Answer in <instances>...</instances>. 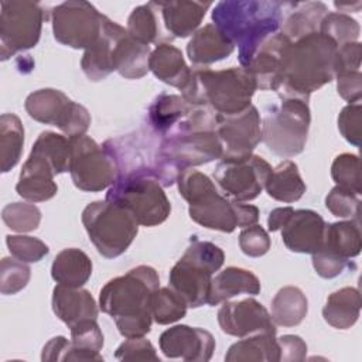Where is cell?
Listing matches in <instances>:
<instances>
[{
  "instance_id": "cell-4",
  "label": "cell",
  "mask_w": 362,
  "mask_h": 362,
  "mask_svg": "<svg viewBox=\"0 0 362 362\" xmlns=\"http://www.w3.org/2000/svg\"><path fill=\"white\" fill-rule=\"evenodd\" d=\"M337 74L338 45L318 31L311 33L287 47L284 79L277 93L308 102L310 95L334 81Z\"/></svg>"
},
{
  "instance_id": "cell-18",
  "label": "cell",
  "mask_w": 362,
  "mask_h": 362,
  "mask_svg": "<svg viewBox=\"0 0 362 362\" xmlns=\"http://www.w3.org/2000/svg\"><path fill=\"white\" fill-rule=\"evenodd\" d=\"M158 345L167 358L188 362H206L215 351V339L209 331L182 324L165 329L158 338Z\"/></svg>"
},
{
  "instance_id": "cell-50",
  "label": "cell",
  "mask_w": 362,
  "mask_h": 362,
  "mask_svg": "<svg viewBox=\"0 0 362 362\" xmlns=\"http://www.w3.org/2000/svg\"><path fill=\"white\" fill-rule=\"evenodd\" d=\"M240 250L250 257H260L270 249V238L267 232L257 223L243 228L239 235Z\"/></svg>"
},
{
  "instance_id": "cell-20",
  "label": "cell",
  "mask_w": 362,
  "mask_h": 362,
  "mask_svg": "<svg viewBox=\"0 0 362 362\" xmlns=\"http://www.w3.org/2000/svg\"><path fill=\"white\" fill-rule=\"evenodd\" d=\"M325 221L313 209H296L281 230L286 247L296 253H315L324 239Z\"/></svg>"
},
{
  "instance_id": "cell-14",
  "label": "cell",
  "mask_w": 362,
  "mask_h": 362,
  "mask_svg": "<svg viewBox=\"0 0 362 362\" xmlns=\"http://www.w3.org/2000/svg\"><path fill=\"white\" fill-rule=\"evenodd\" d=\"M105 17L85 0L64 1L51 11L54 38L62 45L86 49L99 37Z\"/></svg>"
},
{
  "instance_id": "cell-47",
  "label": "cell",
  "mask_w": 362,
  "mask_h": 362,
  "mask_svg": "<svg viewBox=\"0 0 362 362\" xmlns=\"http://www.w3.org/2000/svg\"><path fill=\"white\" fill-rule=\"evenodd\" d=\"M327 209L338 218L359 219V195L351 189L335 185L325 197Z\"/></svg>"
},
{
  "instance_id": "cell-5",
  "label": "cell",
  "mask_w": 362,
  "mask_h": 362,
  "mask_svg": "<svg viewBox=\"0 0 362 362\" xmlns=\"http://www.w3.org/2000/svg\"><path fill=\"white\" fill-rule=\"evenodd\" d=\"M177 184L181 197L188 202L191 219L204 228L230 233L259 221L257 206L222 197L211 178L197 170H184Z\"/></svg>"
},
{
  "instance_id": "cell-36",
  "label": "cell",
  "mask_w": 362,
  "mask_h": 362,
  "mask_svg": "<svg viewBox=\"0 0 362 362\" xmlns=\"http://www.w3.org/2000/svg\"><path fill=\"white\" fill-rule=\"evenodd\" d=\"M71 329V351L68 361H103L99 351L103 348V334L96 320H85Z\"/></svg>"
},
{
  "instance_id": "cell-22",
  "label": "cell",
  "mask_w": 362,
  "mask_h": 362,
  "mask_svg": "<svg viewBox=\"0 0 362 362\" xmlns=\"http://www.w3.org/2000/svg\"><path fill=\"white\" fill-rule=\"evenodd\" d=\"M165 34L173 38H185L194 34L206 10L212 6L209 1H156Z\"/></svg>"
},
{
  "instance_id": "cell-33",
  "label": "cell",
  "mask_w": 362,
  "mask_h": 362,
  "mask_svg": "<svg viewBox=\"0 0 362 362\" xmlns=\"http://www.w3.org/2000/svg\"><path fill=\"white\" fill-rule=\"evenodd\" d=\"M264 188L273 199L288 204L298 201L307 189L297 164L291 160H284L272 170Z\"/></svg>"
},
{
  "instance_id": "cell-48",
  "label": "cell",
  "mask_w": 362,
  "mask_h": 362,
  "mask_svg": "<svg viewBox=\"0 0 362 362\" xmlns=\"http://www.w3.org/2000/svg\"><path fill=\"white\" fill-rule=\"evenodd\" d=\"M115 358L119 361H154L160 362L154 346L144 337L127 338L119 345L115 352Z\"/></svg>"
},
{
  "instance_id": "cell-7",
  "label": "cell",
  "mask_w": 362,
  "mask_h": 362,
  "mask_svg": "<svg viewBox=\"0 0 362 362\" xmlns=\"http://www.w3.org/2000/svg\"><path fill=\"white\" fill-rule=\"evenodd\" d=\"M106 199L127 209L143 226L160 225L171 212V204L161 182L153 167L147 165L120 173L109 188Z\"/></svg>"
},
{
  "instance_id": "cell-38",
  "label": "cell",
  "mask_w": 362,
  "mask_h": 362,
  "mask_svg": "<svg viewBox=\"0 0 362 362\" xmlns=\"http://www.w3.org/2000/svg\"><path fill=\"white\" fill-rule=\"evenodd\" d=\"M24 144V127L14 113L0 117V164L1 173L10 171L20 160Z\"/></svg>"
},
{
  "instance_id": "cell-16",
  "label": "cell",
  "mask_w": 362,
  "mask_h": 362,
  "mask_svg": "<svg viewBox=\"0 0 362 362\" xmlns=\"http://www.w3.org/2000/svg\"><path fill=\"white\" fill-rule=\"evenodd\" d=\"M216 134L222 144V160L252 156L262 141L259 110L250 105L235 115H216Z\"/></svg>"
},
{
  "instance_id": "cell-15",
  "label": "cell",
  "mask_w": 362,
  "mask_h": 362,
  "mask_svg": "<svg viewBox=\"0 0 362 362\" xmlns=\"http://www.w3.org/2000/svg\"><path fill=\"white\" fill-rule=\"evenodd\" d=\"M272 165L259 156L223 158L214 171V178L226 197L245 202L255 199L264 188Z\"/></svg>"
},
{
  "instance_id": "cell-27",
  "label": "cell",
  "mask_w": 362,
  "mask_h": 362,
  "mask_svg": "<svg viewBox=\"0 0 362 362\" xmlns=\"http://www.w3.org/2000/svg\"><path fill=\"white\" fill-rule=\"evenodd\" d=\"M127 30V28H126ZM150 45L136 41L127 31L119 38L115 54L113 65L123 78L139 79L143 78L148 69L150 59Z\"/></svg>"
},
{
  "instance_id": "cell-39",
  "label": "cell",
  "mask_w": 362,
  "mask_h": 362,
  "mask_svg": "<svg viewBox=\"0 0 362 362\" xmlns=\"http://www.w3.org/2000/svg\"><path fill=\"white\" fill-rule=\"evenodd\" d=\"M31 151L42 156L54 167L57 174L65 173L69 168V139L54 132H42Z\"/></svg>"
},
{
  "instance_id": "cell-9",
  "label": "cell",
  "mask_w": 362,
  "mask_h": 362,
  "mask_svg": "<svg viewBox=\"0 0 362 362\" xmlns=\"http://www.w3.org/2000/svg\"><path fill=\"white\" fill-rule=\"evenodd\" d=\"M279 105L267 109L262 120V140L280 157L303 153L311 122L308 102L291 96H280Z\"/></svg>"
},
{
  "instance_id": "cell-24",
  "label": "cell",
  "mask_w": 362,
  "mask_h": 362,
  "mask_svg": "<svg viewBox=\"0 0 362 362\" xmlns=\"http://www.w3.org/2000/svg\"><path fill=\"white\" fill-rule=\"evenodd\" d=\"M233 49V44L214 24L198 28L187 45L188 58L195 66H206L228 58Z\"/></svg>"
},
{
  "instance_id": "cell-40",
  "label": "cell",
  "mask_w": 362,
  "mask_h": 362,
  "mask_svg": "<svg viewBox=\"0 0 362 362\" xmlns=\"http://www.w3.org/2000/svg\"><path fill=\"white\" fill-rule=\"evenodd\" d=\"M187 307V301L171 287H158L151 297V315L160 325H167L185 317Z\"/></svg>"
},
{
  "instance_id": "cell-53",
  "label": "cell",
  "mask_w": 362,
  "mask_h": 362,
  "mask_svg": "<svg viewBox=\"0 0 362 362\" xmlns=\"http://www.w3.org/2000/svg\"><path fill=\"white\" fill-rule=\"evenodd\" d=\"M280 349V361L283 362H301L307 355V344L298 335H283L277 338Z\"/></svg>"
},
{
  "instance_id": "cell-17",
  "label": "cell",
  "mask_w": 362,
  "mask_h": 362,
  "mask_svg": "<svg viewBox=\"0 0 362 362\" xmlns=\"http://www.w3.org/2000/svg\"><path fill=\"white\" fill-rule=\"evenodd\" d=\"M218 322L225 334L239 338L257 332H276L272 315L255 298L223 301L218 311Z\"/></svg>"
},
{
  "instance_id": "cell-6",
  "label": "cell",
  "mask_w": 362,
  "mask_h": 362,
  "mask_svg": "<svg viewBox=\"0 0 362 362\" xmlns=\"http://www.w3.org/2000/svg\"><path fill=\"white\" fill-rule=\"evenodd\" d=\"M256 89V81L247 68L230 66L212 71L208 66H195L181 89V96L192 107H208L218 115H235L252 105Z\"/></svg>"
},
{
  "instance_id": "cell-23",
  "label": "cell",
  "mask_w": 362,
  "mask_h": 362,
  "mask_svg": "<svg viewBox=\"0 0 362 362\" xmlns=\"http://www.w3.org/2000/svg\"><path fill=\"white\" fill-rule=\"evenodd\" d=\"M52 311L69 328L85 320H96L99 310L92 294L81 287L57 284L52 290Z\"/></svg>"
},
{
  "instance_id": "cell-37",
  "label": "cell",
  "mask_w": 362,
  "mask_h": 362,
  "mask_svg": "<svg viewBox=\"0 0 362 362\" xmlns=\"http://www.w3.org/2000/svg\"><path fill=\"white\" fill-rule=\"evenodd\" d=\"M194 109L182 96L163 93L148 107V123L156 132L164 134Z\"/></svg>"
},
{
  "instance_id": "cell-42",
  "label": "cell",
  "mask_w": 362,
  "mask_h": 362,
  "mask_svg": "<svg viewBox=\"0 0 362 362\" xmlns=\"http://www.w3.org/2000/svg\"><path fill=\"white\" fill-rule=\"evenodd\" d=\"M3 222L16 232H31L38 228L41 211L28 202H11L1 211Z\"/></svg>"
},
{
  "instance_id": "cell-8",
  "label": "cell",
  "mask_w": 362,
  "mask_h": 362,
  "mask_svg": "<svg viewBox=\"0 0 362 362\" xmlns=\"http://www.w3.org/2000/svg\"><path fill=\"white\" fill-rule=\"evenodd\" d=\"M223 260L225 253L219 246L192 236L184 255L170 270V287L188 307L208 304L212 274L222 267Z\"/></svg>"
},
{
  "instance_id": "cell-56",
  "label": "cell",
  "mask_w": 362,
  "mask_h": 362,
  "mask_svg": "<svg viewBox=\"0 0 362 362\" xmlns=\"http://www.w3.org/2000/svg\"><path fill=\"white\" fill-rule=\"evenodd\" d=\"M294 212V209L291 206H283V208H274L267 218V228L270 232H276L280 230L284 223L288 221V218L291 216V214Z\"/></svg>"
},
{
  "instance_id": "cell-10",
  "label": "cell",
  "mask_w": 362,
  "mask_h": 362,
  "mask_svg": "<svg viewBox=\"0 0 362 362\" xmlns=\"http://www.w3.org/2000/svg\"><path fill=\"white\" fill-rule=\"evenodd\" d=\"M82 223L96 250L106 259L123 255L139 232V223L123 206L95 201L82 211Z\"/></svg>"
},
{
  "instance_id": "cell-32",
  "label": "cell",
  "mask_w": 362,
  "mask_h": 362,
  "mask_svg": "<svg viewBox=\"0 0 362 362\" xmlns=\"http://www.w3.org/2000/svg\"><path fill=\"white\" fill-rule=\"evenodd\" d=\"M327 13L328 7L321 1L294 3L284 17L280 33H283L290 41L317 33L320 23Z\"/></svg>"
},
{
  "instance_id": "cell-44",
  "label": "cell",
  "mask_w": 362,
  "mask_h": 362,
  "mask_svg": "<svg viewBox=\"0 0 362 362\" xmlns=\"http://www.w3.org/2000/svg\"><path fill=\"white\" fill-rule=\"evenodd\" d=\"M332 180L338 187L361 194V178H359V158L356 154L342 153L337 156L331 165Z\"/></svg>"
},
{
  "instance_id": "cell-25",
  "label": "cell",
  "mask_w": 362,
  "mask_h": 362,
  "mask_svg": "<svg viewBox=\"0 0 362 362\" xmlns=\"http://www.w3.org/2000/svg\"><path fill=\"white\" fill-rule=\"evenodd\" d=\"M260 293V281L256 274L242 267H226L212 277L209 288V305H218L239 294L256 296Z\"/></svg>"
},
{
  "instance_id": "cell-55",
  "label": "cell",
  "mask_w": 362,
  "mask_h": 362,
  "mask_svg": "<svg viewBox=\"0 0 362 362\" xmlns=\"http://www.w3.org/2000/svg\"><path fill=\"white\" fill-rule=\"evenodd\" d=\"M71 351V341H68L65 337H54L49 339L41 354V359L45 361H68V355Z\"/></svg>"
},
{
  "instance_id": "cell-51",
  "label": "cell",
  "mask_w": 362,
  "mask_h": 362,
  "mask_svg": "<svg viewBox=\"0 0 362 362\" xmlns=\"http://www.w3.org/2000/svg\"><path fill=\"white\" fill-rule=\"evenodd\" d=\"M311 260H313V266H314L317 274L321 276L322 279H334V277L339 276L345 269H351V266L355 267V264L351 263V260L342 259V257L332 255L322 249L313 253Z\"/></svg>"
},
{
  "instance_id": "cell-52",
  "label": "cell",
  "mask_w": 362,
  "mask_h": 362,
  "mask_svg": "<svg viewBox=\"0 0 362 362\" xmlns=\"http://www.w3.org/2000/svg\"><path fill=\"white\" fill-rule=\"evenodd\" d=\"M337 89L342 99L349 103L361 102L362 74L361 71H342L337 75Z\"/></svg>"
},
{
  "instance_id": "cell-12",
  "label": "cell",
  "mask_w": 362,
  "mask_h": 362,
  "mask_svg": "<svg viewBox=\"0 0 362 362\" xmlns=\"http://www.w3.org/2000/svg\"><path fill=\"white\" fill-rule=\"evenodd\" d=\"M0 7V57L6 61L37 45L48 16L35 1H1Z\"/></svg>"
},
{
  "instance_id": "cell-19",
  "label": "cell",
  "mask_w": 362,
  "mask_h": 362,
  "mask_svg": "<svg viewBox=\"0 0 362 362\" xmlns=\"http://www.w3.org/2000/svg\"><path fill=\"white\" fill-rule=\"evenodd\" d=\"M290 42L291 41L279 31L257 48L246 66L253 75L257 89L279 92L284 79L286 51Z\"/></svg>"
},
{
  "instance_id": "cell-54",
  "label": "cell",
  "mask_w": 362,
  "mask_h": 362,
  "mask_svg": "<svg viewBox=\"0 0 362 362\" xmlns=\"http://www.w3.org/2000/svg\"><path fill=\"white\" fill-rule=\"evenodd\" d=\"M361 57L362 45L358 41L338 47V74L342 71H359Z\"/></svg>"
},
{
  "instance_id": "cell-46",
  "label": "cell",
  "mask_w": 362,
  "mask_h": 362,
  "mask_svg": "<svg viewBox=\"0 0 362 362\" xmlns=\"http://www.w3.org/2000/svg\"><path fill=\"white\" fill-rule=\"evenodd\" d=\"M6 243L11 256L24 263L40 262L49 252V247L41 239L27 235H7Z\"/></svg>"
},
{
  "instance_id": "cell-49",
  "label": "cell",
  "mask_w": 362,
  "mask_h": 362,
  "mask_svg": "<svg viewBox=\"0 0 362 362\" xmlns=\"http://www.w3.org/2000/svg\"><path fill=\"white\" fill-rule=\"evenodd\" d=\"M361 123H362V106L361 102L348 103L338 116V129L344 139L354 144H361Z\"/></svg>"
},
{
  "instance_id": "cell-3",
  "label": "cell",
  "mask_w": 362,
  "mask_h": 362,
  "mask_svg": "<svg viewBox=\"0 0 362 362\" xmlns=\"http://www.w3.org/2000/svg\"><path fill=\"white\" fill-rule=\"evenodd\" d=\"M158 286L156 269L146 264L136 266L102 287L99 307L115 320L124 338L144 337L151 329V297Z\"/></svg>"
},
{
  "instance_id": "cell-45",
  "label": "cell",
  "mask_w": 362,
  "mask_h": 362,
  "mask_svg": "<svg viewBox=\"0 0 362 362\" xmlns=\"http://www.w3.org/2000/svg\"><path fill=\"white\" fill-rule=\"evenodd\" d=\"M16 191L21 198L30 202H41L51 199L57 194L58 187L54 178L20 173Z\"/></svg>"
},
{
  "instance_id": "cell-34",
  "label": "cell",
  "mask_w": 362,
  "mask_h": 362,
  "mask_svg": "<svg viewBox=\"0 0 362 362\" xmlns=\"http://www.w3.org/2000/svg\"><path fill=\"white\" fill-rule=\"evenodd\" d=\"M127 33L136 41L146 45L151 42L158 45L165 40H171L163 28L156 1H148L147 4L133 8L127 18Z\"/></svg>"
},
{
  "instance_id": "cell-29",
  "label": "cell",
  "mask_w": 362,
  "mask_h": 362,
  "mask_svg": "<svg viewBox=\"0 0 362 362\" xmlns=\"http://www.w3.org/2000/svg\"><path fill=\"white\" fill-rule=\"evenodd\" d=\"M92 274V260L76 247L61 250L51 266V276L58 284L82 287Z\"/></svg>"
},
{
  "instance_id": "cell-30",
  "label": "cell",
  "mask_w": 362,
  "mask_h": 362,
  "mask_svg": "<svg viewBox=\"0 0 362 362\" xmlns=\"http://www.w3.org/2000/svg\"><path fill=\"white\" fill-rule=\"evenodd\" d=\"M228 362H277L280 349L276 332H257L253 337L243 338L228 349L225 355Z\"/></svg>"
},
{
  "instance_id": "cell-31",
  "label": "cell",
  "mask_w": 362,
  "mask_h": 362,
  "mask_svg": "<svg viewBox=\"0 0 362 362\" xmlns=\"http://www.w3.org/2000/svg\"><path fill=\"white\" fill-rule=\"evenodd\" d=\"M361 294L355 287H342L331 293L322 308L325 322L337 329L351 328L359 318Z\"/></svg>"
},
{
  "instance_id": "cell-21",
  "label": "cell",
  "mask_w": 362,
  "mask_h": 362,
  "mask_svg": "<svg viewBox=\"0 0 362 362\" xmlns=\"http://www.w3.org/2000/svg\"><path fill=\"white\" fill-rule=\"evenodd\" d=\"M127 30L124 27H122L116 21H112L109 17H105L99 37L90 47L85 49L83 57L81 59V68L88 79L93 82L102 81L115 71V47L119 38Z\"/></svg>"
},
{
  "instance_id": "cell-28",
  "label": "cell",
  "mask_w": 362,
  "mask_h": 362,
  "mask_svg": "<svg viewBox=\"0 0 362 362\" xmlns=\"http://www.w3.org/2000/svg\"><path fill=\"white\" fill-rule=\"evenodd\" d=\"M320 249L348 260L356 257L362 249L359 219L325 223L324 239Z\"/></svg>"
},
{
  "instance_id": "cell-41",
  "label": "cell",
  "mask_w": 362,
  "mask_h": 362,
  "mask_svg": "<svg viewBox=\"0 0 362 362\" xmlns=\"http://www.w3.org/2000/svg\"><path fill=\"white\" fill-rule=\"evenodd\" d=\"M318 33L331 38L338 47L356 42L359 38L361 27L355 18L345 13H327L320 23Z\"/></svg>"
},
{
  "instance_id": "cell-13",
  "label": "cell",
  "mask_w": 362,
  "mask_h": 362,
  "mask_svg": "<svg viewBox=\"0 0 362 362\" xmlns=\"http://www.w3.org/2000/svg\"><path fill=\"white\" fill-rule=\"evenodd\" d=\"M24 107L31 119L57 126L68 139L85 134L90 126L88 109L71 100L58 89L45 88L31 92L24 102Z\"/></svg>"
},
{
  "instance_id": "cell-2",
  "label": "cell",
  "mask_w": 362,
  "mask_h": 362,
  "mask_svg": "<svg viewBox=\"0 0 362 362\" xmlns=\"http://www.w3.org/2000/svg\"><path fill=\"white\" fill-rule=\"evenodd\" d=\"M293 1L223 0L212 10L214 25L235 45L240 66L246 68L257 48L279 33Z\"/></svg>"
},
{
  "instance_id": "cell-35",
  "label": "cell",
  "mask_w": 362,
  "mask_h": 362,
  "mask_svg": "<svg viewBox=\"0 0 362 362\" xmlns=\"http://www.w3.org/2000/svg\"><path fill=\"white\" fill-rule=\"evenodd\" d=\"M308 300L296 286L280 288L272 300V320L277 325H298L307 315Z\"/></svg>"
},
{
  "instance_id": "cell-1",
  "label": "cell",
  "mask_w": 362,
  "mask_h": 362,
  "mask_svg": "<svg viewBox=\"0 0 362 362\" xmlns=\"http://www.w3.org/2000/svg\"><path fill=\"white\" fill-rule=\"evenodd\" d=\"M216 115L208 107H195L163 134L153 165L163 187L177 182L184 170L222 158Z\"/></svg>"
},
{
  "instance_id": "cell-11",
  "label": "cell",
  "mask_w": 362,
  "mask_h": 362,
  "mask_svg": "<svg viewBox=\"0 0 362 362\" xmlns=\"http://www.w3.org/2000/svg\"><path fill=\"white\" fill-rule=\"evenodd\" d=\"M68 171L76 188L98 192L115 184L120 174V164L109 141L99 146L92 137L82 134L69 139Z\"/></svg>"
},
{
  "instance_id": "cell-26",
  "label": "cell",
  "mask_w": 362,
  "mask_h": 362,
  "mask_svg": "<svg viewBox=\"0 0 362 362\" xmlns=\"http://www.w3.org/2000/svg\"><path fill=\"white\" fill-rule=\"evenodd\" d=\"M148 69L156 78L178 89L184 88L191 74L182 52L168 42H161L151 51Z\"/></svg>"
},
{
  "instance_id": "cell-43",
  "label": "cell",
  "mask_w": 362,
  "mask_h": 362,
  "mask_svg": "<svg viewBox=\"0 0 362 362\" xmlns=\"http://www.w3.org/2000/svg\"><path fill=\"white\" fill-rule=\"evenodd\" d=\"M31 270L30 267L16 259L3 257L0 263V291L1 294H16L21 291L30 281Z\"/></svg>"
}]
</instances>
